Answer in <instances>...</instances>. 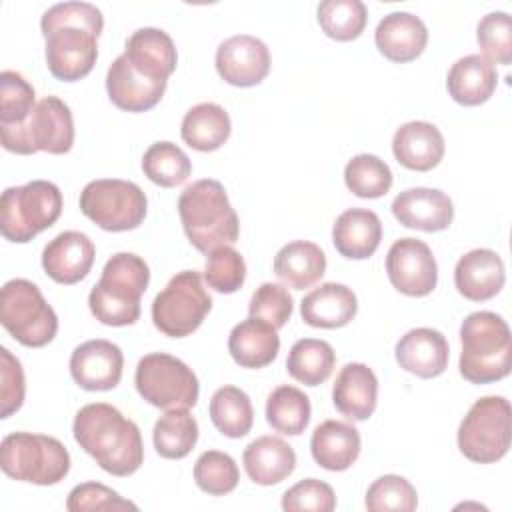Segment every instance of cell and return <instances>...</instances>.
<instances>
[{
    "mask_svg": "<svg viewBox=\"0 0 512 512\" xmlns=\"http://www.w3.org/2000/svg\"><path fill=\"white\" fill-rule=\"evenodd\" d=\"M102 12L88 2H60L50 6L40 20L46 38V66L62 82L88 76L98 58Z\"/></svg>",
    "mask_w": 512,
    "mask_h": 512,
    "instance_id": "cell-1",
    "label": "cell"
},
{
    "mask_svg": "<svg viewBox=\"0 0 512 512\" xmlns=\"http://www.w3.org/2000/svg\"><path fill=\"white\" fill-rule=\"evenodd\" d=\"M74 440L112 476H130L144 462L138 426L106 402L82 406L72 424Z\"/></svg>",
    "mask_w": 512,
    "mask_h": 512,
    "instance_id": "cell-2",
    "label": "cell"
},
{
    "mask_svg": "<svg viewBox=\"0 0 512 512\" xmlns=\"http://www.w3.org/2000/svg\"><path fill=\"white\" fill-rule=\"evenodd\" d=\"M178 214L190 244L204 254L238 240V216L218 180L202 178L186 186L178 198Z\"/></svg>",
    "mask_w": 512,
    "mask_h": 512,
    "instance_id": "cell-3",
    "label": "cell"
},
{
    "mask_svg": "<svg viewBox=\"0 0 512 512\" xmlns=\"http://www.w3.org/2000/svg\"><path fill=\"white\" fill-rule=\"evenodd\" d=\"M148 282L150 268L138 254H114L88 294L90 312L106 326L134 324L140 318V298Z\"/></svg>",
    "mask_w": 512,
    "mask_h": 512,
    "instance_id": "cell-4",
    "label": "cell"
},
{
    "mask_svg": "<svg viewBox=\"0 0 512 512\" xmlns=\"http://www.w3.org/2000/svg\"><path fill=\"white\" fill-rule=\"evenodd\" d=\"M460 374L470 384L502 380L512 368V336L506 320L496 312L480 310L460 326Z\"/></svg>",
    "mask_w": 512,
    "mask_h": 512,
    "instance_id": "cell-5",
    "label": "cell"
},
{
    "mask_svg": "<svg viewBox=\"0 0 512 512\" xmlns=\"http://www.w3.org/2000/svg\"><path fill=\"white\" fill-rule=\"evenodd\" d=\"M62 192L54 182L32 180L2 192L0 230L10 242L24 244L50 228L62 214Z\"/></svg>",
    "mask_w": 512,
    "mask_h": 512,
    "instance_id": "cell-6",
    "label": "cell"
},
{
    "mask_svg": "<svg viewBox=\"0 0 512 512\" xmlns=\"http://www.w3.org/2000/svg\"><path fill=\"white\" fill-rule=\"evenodd\" d=\"M2 472L18 482L52 486L70 472L66 446L44 434L12 432L0 444Z\"/></svg>",
    "mask_w": 512,
    "mask_h": 512,
    "instance_id": "cell-7",
    "label": "cell"
},
{
    "mask_svg": "<svg viewBox=\"0 0 512 512\" xmlns=\"http://www.w3.org/2000/svg\"><path fill=\"white\" fill-rule=\"evenodd\" d=\"M0 322L28 348L50 344L58 332V316L40 288L24 278L8 280L0 292Z\"/></svg>",
    "mask_w": 512,
    "mask_h": 512,
    "instance_id": "cell-8",
    "label": "cell"
},
{
    "mask_svg": "<svg viewBox=\"0 0 512 512\" xmlns=\"http://www.w3.org/2000/svg\"><path fill=\"white\" fill-rule=\"evenodd\" d=\"M512 440V412L504 396L476 400L458 426L460 452L478 464H492L506 456Z\"/></svg>",
    "mask_w": 512,
    "mask_h": 512,
    "instance_id": "cell-9",
    "label": "cell"
},
{
    "mask_svg": "<svg viewBox=\"0 0 512 512\" xmlns=\"http://www.w3.org/2000/svg\"><path fill=\"white\" fill-rule=\"evenodd\" d=\"M2 146L14 154H66L74 144V120L70 108L56 96L42 98L30 118L16 128H0Z\"/></svg>",
    "mask_w": 512,
    "mask_h": 512,
    "instance_id": "cell-10",
    "label": "cell"
},
{
    "mask_svg": "<svg viewBox=\"0 0 512 512\" xmlns=\"http://www.w3.org/2000/svg\"><path fill=\"white\" fill-rule=\"evenodd\" d=\"M212 308V298L196 270H182L170 278L152 302L154 326L170 336L184 338L200 328Z\"/></svg>",
    "mask_w": 512,
    "mask_h": 512,
    "instance_id": "cell-11",
    "label": "cell"
},
{
    "mask_svg": "<svg viewBox=\"0 0 512 512\" xmlns=\"http://www.w3.org/2000/svg\"><path fill=\"white\" fill-rule=\"evenodd\" d=\"M148 200L144 190L128 180H92L80 192L82 214L106 232L134 230L144 222Z\"/></svg>",
    "mask_w": 512,
    "mask_h": 512,
    "instance_id": "cell-12",
    "label": "cell"
},
{
    "mask_svg": "<svg viewBox=\"0 0 512 512\" xmlns=\"http://www.w3.org/2000/svg\"><path fill=\"white\" fill-rule=\"evenodd\" d=\"M134 384L138 394L156 408H192L198 402L200 384L192 368L164 352L140 358Z\"/></svg>",
    "mask_w": 512,
    "mask_h": 512,
    "instance_id": "cell-13",
    "label": "cell"
},
{
    "mask_svg": "<svg viewBox=\"0 0 512 512\" xmlns=\"http://www.w3.org/2000/svg\"><path fill=\"white\" fill-rule=\"evenodd\" d=\"M392 286L406 296H428L438 282V266L430 246L418 238L396 240L386 254Z\"/></svg>",
    "mask_w": 512,
    "mask_h": 512,
    "instance_id": "cell-14",
    "label": "cell"
},
{
    "mask_svg": "<svg viewBox=\"0 0 512 512\" xmlns=\"http://www.w3.org/2000/svg\"><path fill=\"white\" fill-rule=\"evenodd\" d=\"M216 70L220 78L232 86H256L270 72L268 46L256 36L236 34L218 46Z\"/></svg>",
    "mask_w": 512,
    "mask_h": 512,
    "instance_id": "cell-15",
    "label": "cell"
},
{
    "mask_svg": "<svg viewBox=\"0 0 512 512\" xmlns=\"http://www.w3.org/2000/svg\"><path fill=\"white\" fill-rule=\"evenodd\" d=\"M124 368L120 346L110 340H86L70 356V374L74 382L90 392H104L118 386Z\"/></svg>",
    "mask_w": 512,
    "mask_h": 512,
    "instance_id": "cell-16",
    "label": "cell"
},
{
    "mask_svg": "<svg viewBox=\"0 0 512 512\" xmlns=\"http://www.w3.org/2000/svg\"><path fill=\"white\" fill-rule=\"evenodd\" d=\"M94 256L96 248L84 232L66 230L44 246L42 268L54 282L70 286L88 276Z\"/></svg>",
    "mask_w": 512,
    "mask_h": 512,
    "instance_id": "cell-17",
    "label": "cell"
},
{
    "mask_svg": "<svg viewBox=\"0 0 512 512\" xmlns=\"http://www.w3.org/2000/svg\"><path fill=\"white\" fill-rule=\"evenodd\" d=\"M394 218L406 226L422 232H440L452 224V200L436 188H408L392 202Z\"/></svg>",
    "mask_w": 512,
    "mask_h": 512,
    "instance_id": "cell-18",
    "label": "cell"
},
{
    "mask_svg": "<svg viewBox=\"0 0 512 512\" xmlns=\"http://www.w3.org/2000/svg\"><path fill=\"white\" fill-rule=\"evenodd\" d=\"M168 82H156L132 68L128 58L120 54L106 72V92L110 102L124 112H146L154 108Z\"/></svg>",
    "mask_w": 512,
    "mask_h": 512,
    "instance_id": "cell-19",
    "label": "cell"
},
{
    "mask_svg": "<svg viewBox=\"0 0 512 512\" xmlns=\"http://www.w3.org/2000/svg\"><path fill=\"white\" fill-rule=\"evenodd\" d=\"M396 362L418 378L440 376L450 360V346L442 332L434 328H414L396 344Z\"/></svg>",
    "mask_w": 512,
    "mask_h": 512,
    "instance_id": "cell-20",
    "label": "cell"
},
{
    "mask_svg": "<svg viewBox=\"0 0 512 512\" xmlns=\"http://www.w3.org/2000/svg\"><path fill=\"white\" fill-rule=\"evenodd\" d=\"M506 282L502 258L488 248H476L466 252L454 268L456 290L472 300L484 302L494 298Z\"/></svg>",
    "mask_w": 512,
    "mask_h": 512,
    "instance_id": "cell-21",
    "label": "cell"
},
{
    "mask_svg": "<svg viewBox=\"0 0 512 512\" xmlns=\"http://www.w3.org/2000/svg\"><path fill=\"white\" fill-rule=\"evenodd\" d=\"M124 56L136 72L156 82H168L178 62L172 38L164 30L152 26L132 32L126 40Z\"/></svg>",
    "mask_w": 512,
    "mask_h": 512,
    "instance_id": "cell-22",
    "label": "cell"
},
{
    "mask_svg": "<svg viewBox=\"0 0 512 512\" xmlns=\"http://www.w3.org/2000/svg\"><path fill=\"white\" fill-rule=\"evenodd\" d=\"M332 402L342 416L354 422L368 420L378 402L376 374L362 362H348L336 376Z\"/></svg>",
    "mask_w": 512,
    "mask_h": 512,
    "instance_id": "cell-23",
    "label": "cell"
},
{
    "mask_svg": "<svg viewBox=\"0 0 512 512\" xmlns=\"http://www.w3.org/2000/svg\"><path fill=\"white\" fill-rule=\"evenodd\" d=\"M374 40L384 58L404 64L416 60L424 52L428 30L426 24L410 12H390L378 22Z\"/></svg>",
    "mask_w": 512,
    "mask_h": 512,
    "instance_id": "cell-24",
    "label": "cell"
},
{
    "mask_svg": "<svg viewBox=\"0 0 512 512\" xmlns=\"http://www.w3.org/2000/svg\"><path fill=\"white\" fill-rule=\"evenodd\" d=\"M392 152L404 168L428 172L436 168L444 156V136L430 122H406L392 138Z\"/></svg>",
    "mask_w": 512,
    "mask_h": 512,
    "instance_id": "cell-25",
    "label": "cell"
},
{
    "mask_svg": "<svg viewBox=\"0 0 512 512\" xmlns=\"http://www.w3.org/2000/svg\"><path fill=\"white\" fill-rule=\"evenodd\" d=\"M382 240V222L376 212L366 208L344 210L332 226L334 248L350 260L370 258Z\"/></svg>",
    "mask_w": 512,
    "mask_h": 512,
    "instance_id": "cell-26",
    "label": "cell"
},
{
    "mask_svg": "<svg viewBox=\"0 0 512 512\" xmlns=\"http://www.w3.org/2000/svg\"><path fill=\"white\" fill-rule=\"evenodd\" d=\"M358 430L342 420H324L318 424L310 438V450L314 462L330 472H342L350 468L360 456Z\"/></svg>",
    "mask_w": 512,
    "mask_h": 512,
    "instance_id": "cell-27",
    "label": "cell"
},
{
    "mask_svg": "<svg viewBox=\"0 0 512 512\" xmlns=\"http://www.w3.org/2000/svg\"><path fill=\"white\" fill-rule=\"evenodd\" d=\"M358 310L356 294L338 282H326L308 292L300 302V316L314 328H342Z\"/></svg>",
    "mask_w": 512,
    "mask_h": 512,
    "instance_id": "cell-28",
    "label": "cell"
},
{
    "mask_svg": "<svg viewBox=\"0 0 512 512\" xmlns=\"http://www.w3.org/2000/svg\"><path fill=\"white\" fill-rule=\"evenodd\" d=\"M278 350V332L264 320L248 316L230 330L228 352L242 368H264L276 360Z\"/></svg>",
    "mask_w": 512,
    "mask_h": 512,
    "instance_id": "cell-29",
    "label": "cell"
},
{
    "mask_svg": "<svg viewBox=\"0 0 512 512\" xmlns=\"http://www.w3.org/2000/svg\"><path fill=\"white\" fill-rule=\"evenodd\" d=\"M244 470L254 484L272 486L286 480L296 468V452L278 436L252 440L242 454Z\"/></svg>",
    "mask_w": 512,
    "mask_h": 512,
    "instance_id": "cell-30",
    "label": "cell"
},
{
    "mask_svg": "<svg viewBox=\"0 0 512 512\" xmlns=\"http://www.w3.org/2000/svg\"><path fill=\"white\" fill-rule=\"evenodd\" d=\"M498 72L492 62L480 54H468L452 64L446 78L448 94L462 106H480L496 90Z\"/></svg>",
    "mask_w": 512,
    "mask_h": 512,
    "instance_id": "cell-31",
    "label": "cell"
},
{
    "mask_svg": "<svg viewBox=\"0 0 512 512\" xmlns=\"http://www.w3.org/2000/svg\"><path fill=\"white\" fill-rule=\"evenodd\" d=\"M326 272V254L308 240L288 242L274 256V274L294 290L316 284Z\"/></svg>",
    "mask_w": 512,
    "mask_h": 512,
    "instance_id": "cell-32",
    "label": "cell"
},
{
    "mask_svg": "<svg viewBox=\"0 0 512 512\" xmlns=\"http://www.w3.org/2000/svg\"><path fill=\"white\" fill-rule=\"evenodd\" d=\"M232 124L228 112L214 102H202L192 106L182 118V140L198 150L212 152L218 150L230 136Z\"/></svg>",
    "mask_w": 512,
    "mask_h": 512,
    "instance_id": "cell-33",
    "label": "cell"
},
{
    "mask_svg": "<svg viewBox=\"0 0 512 512\" xmlns=\"http://www.w3.org/2000/svg\"><path fill=\"white\" fill-rule=\"evenodd\" d=\"M336 354L326 340L302 338L292 344L286 370L288 374L304 386H318L326 382L334 370Z\"/></svg>",
    "mask_w": 512,
    "mask_h": 512,
    "instance_id": "cell-34",
    "label": "cell"
},
{
    "mask_svg": "<svg viewBox=\"0 0 512 512\" xmlns=\"http://www.w3.org/2000/svg\"><path fill=\"white\" fill-rule=\"evenodd\" d=\"M154 448L162 458H186L198 442V422L188 408H170L160 416L152 430Z\"/></svg>",
    "mask_w": 512,
    "mask_h": 512,
    "instance_id": "cell-35",
    "label": "cell"
},
{
    "mask_svg": "<svg viewBox=\"0 0 512 512\" xmlns=\"http://www.w3.org/2000/svg\"><path fill=\"white\" fill-rule=\"evenodd\" d=\"M210 420L228 438H242L250 432L254 410L250 396L236 386H222L210 398Z\"/></svg>",
    "mask_w": 512,
    "mask_h": 512,
    "instance_id": "cell-36",
    "label": "cell"
},
{
    "mask_svg": "<svg viewBox=\"0 0 512 512\" xmlns=\"http://www.w3.org/2000/svg\"><path fill=\"white\" fill-rule=\"evenodd\" d=\"M310 398L296 386H278L266 400L268 424L286 436H298L308 428L310 422Z\"/></svg>",
    "mask_w": 512,
    "mask_h": 512,
    "instance_id": "cell-37",
    "label": "cell"
},
{
    "mask_svg": "<svg viewBox=\"0 0 512 512\" xmlns=\"http://www.w3.org/2000/svg\"><path fill=\"white\" fill-rule=\"evenodd\" d=\"M142 170L150 182L162 188H174L184 184L192 174V162L172 142H154L142 158Z\"/></svg>",
    "mask_w": 512,
    "mask_h": 512,
    "instance_id": "cell-38",
    "label": "cell"
},
{
    "mask_svg": "<svg viewBox=\"0 0 512 512\" xmlns=\"http://www.w3.org/2000/svg\"><path fill=\"white\" fill-rule=\"evenodd\" d=\"M368 22V10L360 0H324L318 4L322 32L338 42L356 40Z\"/></svg>",
    "mask_w": 512,
    "mask_h": 512,
    "instance_id": "cell-39",
    "label": "cell"
},
{
    "mask_svg": "<svg viewBox=\"0 0 512 512\" xmlns=\"http://www.w3.org/2000/svg\"><path fill=\"white\" fill-rule=\"evenodd\" d=\"M344 182L358 198H380L392 188V172L374 154H358L344 168Z\"/></svg>",
    "mask_w": 512,
    "mask_h": 512,
    "instance_id": "cell-40",
    "label": "cell"
},
{
    "mask_svg": "<svg viewBox=\"0 0 512 512\" xmlns=\"http://www.w3.org/2000/svg\"><path fill=\"white\" fill-rule=\"evenodd\" d=\"M34 98V88L22 74L4 70L0 74V128L22 126L38 104Z\"/></svg>",
    "mask_w": 512,
    "mask_h": 512,
    "instance_id": "cell-41",
    "label": "cell"
},
{
    "mask_svg": "<svg viewBox=\"0 0 512 512\" xmlns=\"http://www.w3.org/2000/svg\"><path fill=\"white\" fill-rule=\"evenodd\" d=\"M194 480L202 492L210 496H224L238 486L240 472L230 454L206 450L194 464Z\"/></svg>",
    "mask_w": 512,
    "mask_h": 512,
    "instance_id": "cell-42",
    "label": "cell"
},
{
    "mask_svg": "<svg viewBox=\"0 0 512 512\" xmlns=\"http://www.w3.org/2000/svg\"><path fill=\"white\" fill-rule=\"evenodd\" d=\"M364 504L370 512H412L418 506V494L406 478L386 474L370 484Z\"/></svg>",
    "mask_w": 512,
    "mask_h": 512,
    "instance_id": "cell-43",
    "label": "cell"
},
{
    "mask_svg": "<svg viewBox=\"0 0 512 512\" xmlns=\"http://www.w3.org/2000/svg\"><path fill=\"white\" fill-rule=\"evenodd\" d=\"M204 280L212 290L220 294H232L240 290L246 280L244 258L232 246H220L212 250L206 260Z\"/></svg>",
    "mask_w": 512,
    "mask_h": 512,
    "instance_id": "cell-44",
    "label": "cell"
},
{
    "mask_svg": "<svg viewBox=\"0 0 512 512\" xmlns=\"http://www.w3.org/2000/svg\"><path fill=\"white\" fill-rule=\"evenodd\" d=\"M476 40L488 62L502 66L512 62V20L506 12L486 14L478 22Z\"/></svg>",
    "mask_w": 512,
    "mask_h": 512,
    "instance_id": "cell-45",
    "label": "cell"
},
{
    "mask_svg": "<svg viewBox=\"0 0 512 512\" xmlns=\"http://www.w3.org/2000/svg\"><path fill=\"white\" fill-rule=\"evenodd\" d=\"M292 308H294L292 296L282 284H276V282H264L260 288H256L248 304V312L252 318L264 320L276 330L290 320Z\"/></svg>",
    "mask_w": 512,
    "mask_h": 512,
    "instance_id": "cell-46",
    "label": "cell"
},
{
    "mask_svg": "<svg viewBox=\"0 0 512 512\" xmlns=\"http://www.w3.org/2000/svg\"><path fill=\"white\" fill-rule=\"evenodd\" d=\"M282 508L286 512H332L336 508V496L326 482L318 478H306L284 492Z\"/></svg>",
    "mask_w": 512,
    "mask_h": 512,
    "instance_id": "cell-47",
    "label": "cell"
},
{
    "mask_svg": "<svg viewBox=\"0 0 512 512\" xmlns=\"http://www.w3.org/2000/svg\"><path fill=\"white\" fill-rule=\"evenodd\" d=\"M66 508L70 512L84 510H138V506L130 500H124L116 490L100 484V482H84L70 490Z\"/></svg>",
    "mask_w": 512,
    "mask_h": 512,
    "instance_id": "cell-48",
    "label": "cell"
},
{
    "mask_svg": "<svg viewBox=\"0 0 512 512\" xmlns=\"http://www.w3.org/2000/svg\"><path fill=\"white\" fill-rule=\"evenodd\" d=\"M26 382L20 360L8 350L0 348V418L12 416L24 404Z\"/></svg>",
    "mask_w": 512,
    "mask_h": 512,
    "instance_id": "cell-49",
    "label": "cell"
}]
</instances>
